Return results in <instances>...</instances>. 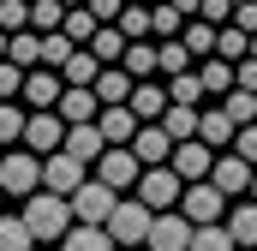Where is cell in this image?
<instances>
[{"instance_id": "cell-1", "label": "cell", "mask_w": 257, "mask_h": 251, "mask_svg": "<svg viewBox=\"0 0 257 251\" xmlns=\"http://www.w3.org/2000/svg\"><path fill=\"white\" fill-rule=\"evenodd\" d=\"M24 227L42 239V245H54V239H66L72 227H78V215H72V197H60V191H30L24 197Z\"/></svg>"}, {"instance_id": "cell-2", "label": "cell", "mask_w": 257, "mask_h": 251, "mask_svg": "<svg viewBox=\"0 0 257 251\" xmlns=\"http://www.w3.org/2000/svg\"><path fill=\"white\" fill-rule=\"evenodd\" d=\"M0 191H6V197L42 191V156H36V150H6V156H0Z\"/></svg>"}, {"instance_id": "cell-3", "label": "cell", "mask_w": 257, "mask_h": 251, "mask_svg": "<svg viewBox=\"0 0 257 251\" xmlns=\"http://www.w3.org/2000/svg\"><path fill=\"white\" fill-rule=\"evenodd\" d=\"M150 227H156V209H150L144 197H120V203H114V215H108L114 245H144V239H150Z\"/></svg>"}, {"instance_id": "cell-4", "label": "cell", "mask_w": 257, "mask_h": 251, "mask_svg": "<svg viewBox=\"0 0 257 251\" xmlns=\"http://www.w3.org/2000/svg\"><path fill=\"white\" fill-rule=\"evenodd\" d=\"M114 203H120V191L108 186V180H84V186L72 191V215L84 221V227H108V215H114Z\"/></svg>"}, {"instance_id": "cell-5", "label": "cell", "mask_w": 257, "mask_h": 251, "mask_svg": "<svg viewBox=\"0 0 257 251\" xmlns=\"http://www.w3.org/2000/svg\"><path fill=\"white\" fill-rule=\"evenodd\" d=\"M138 197H144L150 209H180V197H186V180L174 174V162H156V168H144V180H138Z\"/></svg>"}, {"instance_id": "cell-6", "label": "cell", "mask_w": 257, "mask_h": 251, "mask_svg": "<svg viewBox=\"0 0 257 251\" xmlns=\"http://www.w3.org/2000/svg\"><path fill=\"white\" fill-rule=\"evenodd\" d=\"M24 150H36V156L66 150V114L60 108H30V120H24Z\"/></svg>"}, {"instance_id": "cell-7", "label": "cell", "mask_w": 257, "mask_h": 251, "mask_svg": "<svg viewBox=\"0 0 257 251\" xmlns=\"http://www.w3.org/2000/svg\"><path fill=\"white\" fill-rule=\"evenodd\" d=\"M192 233H197V221L186 209H156V227H150L144 245L150 251H192Z\"/></svg>"}, {"instance_id": "cell-8", "label": "cell", "mask_w": 257, "mask_h": 251, "mask_svg": "<svg viewBox=\"0 0 257 251\" xmlns=\"http://www.w3.org/2000/svg\"><path fill=\"white\" fill-rule=\"evenodd\" d=\"M96 180H108L114 191H132L144 180V162H138V150L132 144H108V156L96 162Z\"/></svg>"}, {"instance_id": "cell-9", "label": "cell", "mask_w": 257, "mask_h": 251, "mask_svg": "<svg viewBox=\"0 0 257 251\" xmlns=\"http://www.w3.org/2000/svg\"><path fill=\"white\" fill-rule=\"evenodd\" d=\"M84 180H90V162H78L72 150H54V156H42V186H48V191L72 197Z\"/></svg>"}, {"instance_id": "cell-10", "label": "cell", "mask_w": 257, "mask_h": 251, "mask_svg": "<svg viewBox=\"0 0 257 251\" xmlns=\"http://www.w3.org/2000/svg\"><path fill=\"white\" fill-rule=\"evenodd\" d=\"M60 96H66V72L60 66H30L24 72V108H60Z\"/></svg>"}, {"instance_id": "cell-11", "label": "cell", "mask_w": 257, "mask_h": 251, "mask_svg": "<svg viewBox=\"0 0 257 251\" xmlns=\"http://www.w3.org/2000/svg\"><path fill=\"white\" fill-rule=\"evenodd\" d=\"M180 209L192 215L197 227H209V221H221V209H227V191L215 186V180H192L186 197H180Z\"/></svg>"}, {"instance_id": "cell-12", "label": "cell", "mask_w": 257, "mask_h": 251, "mask_svg": "<svg viewBox=\"0 0 257 251\" xmlns=\"http://www.w3.org/2000/svg\"><path fill=\"white\" fill-rule=\"evenodd\" d=\"M209 168H215V150L203 144V138H180L174 144V174L192 186V180H209Z\"/></svg>"}, {"instance_id": "cell-13", "label": "cell", "mask_w": 257, "mask_h": 251, "mask_svg": "<svg viewBox=\"0 0 257 251\" xmlns=\"http://www.w3.org/2000/svg\"><path fill=\"white\" fill-rule=\"evenodd\" d=\"M132 150H138V162H144V168L174 162V132H168L162 120H144V126H138V138H132Z\"/></svg>"}, {"instance_id": "cell-14", "label": "cell", "mask_w": 257, "mask_h": 251, "mask_svg": "<svg viewBox=\"0 0 257 251\" xmlns=\"http://www.w3.org/2000/svg\"><path fill=\"white\" fill-rule=\"evenodd\" d=\"M251 174H257V162H245L239 150L215 156V168H209V180H215V186L227 191V197H233V191H251Z\"/></svg>"}, {"instance_id": "cell-15", "label": "cell", "mask_w": 257, "mask_h": 251, "mask_svg": "<svg viewBox=\"0 0 257 251\" xmlns=\"http://www.w3.org/2000/svg\"><path fill=\"white\" fill-rule=\"evenodd\" d=\"M168 108H174L168 78H138V90H132V114H138V120H162Z\"/></svg>"}, {"instance_id": "cell-16", "label": "cell", "mask_w": 257, "mask_h": 251, "mask_svg": "<svg viewBox=\"0 0 257 251\" xmlns=\"http://www.w3.org/2000/svg\"><path fill=\"white\" fill-rule=\"evenodd\" d=\"M66 150H72L78 162L96 168V162L108 156V138H102V126H96V120H84V126H66Z\"/></svg>"}, {"instance_id": "cell-17", "label": "cell", "mask_w": 257, "mask_h": 251, "mask_svg": "<svg viewBox=\"0 0 257 251\" xmlns=\"http://www.w3.org/2000/svg\"><path fill=\"white\" fill-rule=\"evenodd\" d=\"M96 126H102V138H108V144H132V138H138V114H132V102H108V108H102V114H96Z\"/></svg>"}, {"instance_id": "cell-18", "label": "cell", "mask_w": 257, "mask_h": 251, "mask_svg": "<svg viewBox=\"0 0 257 251\" xmlns=\"http://www.w3.org/2000/svg\"><path fill=\"white\" fill-rule=\"evenodd\" d=\"M60 114H66V126H84V120H96V114H102V96H96L90 84H66Z\"/></svg>"}, {"instance_id": "cell-19", "label": "cell", "mask_w": 257, "mask_h": 251, "mask_svg": "<svg viewBox=\"0 0 257 251\" xmlns=\"http://www.w3.org/2000/svg\"><path fill=\"white\" fill-rule=\"evenodd\" d=\"M233 132H239V126H233V114H227L221 102H215V108H203V120H197V138H203L209 150H233Z\"/></svg>"}, {"instance_id": "cell-20", "label": "cell", "mask_w": 257, "mask_h": 251, "mask_svg": "<svg viewBox=\"0 0 257 251\" xmlns=\"http://www.w3.org/2000/svg\"><path fill=\"white\" fill-rule=\"evenodd\" d=\"M126 48H132V36L120 30V24H102V30L90 36V54H96L102 66H120V60H126Z\"/></svg>"}, {"instance_id": "cell-21", "label": "cell", "mask_w": 257, "mask_h": 251, "mask_svg": "<svg viewBox=\"0 0 257 251\" xmlns=\"http://www.w3.org/2000/svg\"><path fill=\"white\" fill-rule=\"evenodd\" d=\"M132 90H138V78H132L126 66H102V78H96L102 108H108V102H132Z\"/></svg>"}, {"instance_id": "cell-22", "label": "cell", "mask_w": 257, "mask_h": 251, "mask_svg": "<svg viewBox=\"0 0 257 251\" xmlns=\"http://www.w3.org/2000/svg\"><path fill=\"white\" fill-rule=\"evenodd\" d=\"M215 36H221V24H209V18H186V30H180V42L192 48L197 60H209V54H215Z\"/></svg>"}, {"instance_id": "cell-23", "label": "cell", "mask_w": 257, "mask_h": 251, "mask_svg": "<svg viewBox=\"0 0 257 251\" xmlns=\"http://www.w3.org/2000/svg\"><path fill=\"white\" fill-rule=\"evenodd\" d=\"M60 251H120V245H114L108 227H84V221H78V227L60 239Z\"/></svg>"}, {"instance_id": "cell-24", "label": "cell", "mask_w": 257, "mask_h": 251, "mask_svg": "<svg viewBox=\"0 0 257 251\" xmlns=\"http://www.w3.org/2000/svg\"><path fill=\"white\" fill-rule=\"evenodd\" d=\"M60 30L78 42V48H90V36L102 30V18H96V12H90V0H84V6H66V24H60Z\"/></svg>"}, {"instance_id": "cell-25", "label": "cell", "mask_w": 257, "mask_h": 251, "mask_svg": "<svg viewBox=\"0 0 257 251\" xmlns=\"http://www.w3.org/2000/svg\"><path fill=\"white\" fill-rule=\"evenodd\" d=\"M197 78H203V96H227V90H233V60L209 54V60L197 66Z\"/></svg>"}, {"instance_id": "cell-26", "label": "cell", "mask_w": 257, "mask_h": 251, "mask_svg": "<svg viewBox=\"0 0 257 251\" xmlns=\"http://www.w3.org/2000/svg\"><path fill=\"white\" fill-rule=\"evenodd\" d=\"M215 54H221V60H245V54H251V30H239V24H233V18H227V24H221V36H215Z\"/></svg>"}, {"instance_id": "cell-27", "label": "cell", "mask_w": 257, "mask_h": 251, "mask_svg": "<svg viewBox=\"0 0 257 251\" xmlns=\"http://www.w3.org/2000/svg\"><path fill=\"white\" fill-rule=\"evenodd\" d=\"M60 72H66V84H90V90H96V78H102V60H96L90 48H72V60H66Z\"/></svg>"}, {"instance_id": "cell-28", "label": "cell", "mask_w": 257, "mask_h": 251, "mask_svg": "<svg viewBox=\"0 0 257 251\" xmlns=\"http://www.w3.org/2000/svg\"><path fill=\"white\" fill-rule=\"evenodd\" d=\"M197 120H203V108H192V102H174V108L162 114V126L174 132V144H180V138H197Z\"/></svg>"}, {"instance_id": "cell-29", "label": "cell", "mask_w": 257, "mask_h": 251, "mask_svg": "<svg viewBox=\"0 0 257 251\" xmlns=\"http://www.w3.org/2000/svg\"><path fill=\"white\" fill-rule=\"evenodd\" d=\"M150 24H156V42H168V36L186 30V12H180L174 0H156V6H150Z\"/></svg>"}, {"instance_id": "cell-30", "label": "cell", "mask_w": 257, "mask_h": 251, "mask_svg": "<svg viewBox=\"0 0 257 251\" xmlns=\"http://www.w3.org/2000/svg\"><path fill=\"white\" fill-rule=\"evenodd\" d=\"M6 60H18L24 72L42 66V30H12V54H6Z\"/></svg>"}, {"instance_id": "cell-31", "label": "cell", "mask_w": 257, "mask_h": 251, "mask_svg": "<svg viewBox=\"0 0 257 251\" xmlns=\"http://www.w3.org/2000/svg\"><path fill=\"white\" fill-rule=\"evenodd\" d=\"M24 120H30V108L0 102V150H6V144H24Z\"/></svg>"}, {"instance_id": "cell-32", "label": "cell", "mask_w": 257, "mask_h": 251, "mask_svg": "<svg viewBox=\"0 0 257 251\" xmlns=\"http://www.w3.org/2000/svg\"><path fill=\"white\" fill-rule=\"evenodd\" d=\"M36 233L24 227V215H0V251H30Z\"/></svg>"}, {"instance_id": "cell-33", "label": "cell", "mask_w": 257, "mask_h": 251, "mask_svg": "<svg viewBox=\"0 0 257 251\" xmlns=\"http://www.w3.org/2000/svg\"><path fill=\"white\" fill-rule=\"evenodd\" d=\"M192 48H186V42H180V36H168V42H162V78H180V72H192Z\"/></svg>"}, {"instance_id": "cell-34", "label": "cell", "mask_w": 257, "mask_h": 251, "mask_svg": "<svg viewBox=\"0 0 257 251\" xmlns=\"http://www.w3.org/2000/svg\"><path fill=\"white\" fill-rule=\"evenodd\" d=\"M221 108L233 114V126H251L257 120V90H239V84H233V90L221 96Z\"/></svg>"}, {"instance_id": "cell-35", "label": "cell", "mask_w": 257, "mask_h": 251, "mask_svg": "<svg viewBox=\"0 0 257 251\" xmlns=\"http://www.w3.org/2000/svg\"><path fill=\"white\" fill-rule=\"evenodd\" d=\"M227 227H233V245H257V197L227 215Z\"/></svg>"}, {"instance_id": "cell-36", "label": "cell", "mask_w": 257, "mask_h": 251, "mask_svg": "<svg viewBox=\"0 0 257 251\" xmlns=\"http://www.w3.org/2000/svg\"><path fill=\"white\" fill-rule=\"evenodd\" d=\"M192 251H233V227H227V221L197 227V233H192Z\"/></svg>"}, {"instance_id": "cell-37", "label": "cell", "mask_w": 257, "mask_h": 251, "mask_svg": "<svg viewBox=\"0 0 257 251\" xmlns=\"http://www.w3.org/2000/svg\"><path fill=\"white\" fill-rule=\"evenodd\" d=\"M66 24V0H30V30H60Z\"/></svg>"}, {"instance_id": "cell-38", "label": "cell", "mask_w": 257, "mask_h": 251, "mask_svg": "<svg viewBox=\"0 0 257 251\" xmlns=\"http://www.w3.org/2000/svg\"><path fill=\"white\" fill-rule=\"evenodd\" d=\"M168 96H174V102L203 108V78H197V66H192V72H180V78H168Z\"/></svg>"}, {"instance_id": "cell-39", "label": "cell", "mask_w": 257, "mask_h": 251, "mask_svg": "<svg viewBox=\"0 0 257 251\" xmlns=\"http://www.w3.org/2000/svg\"><path fill=\"white\" fill-rule=\"evenodd\" d=\"M72 48H78V42H72L66 30H42V66H66Z\"/></svg>"}, {"instance_id": "cell-40", "label": "cell", "mask_w": 257, "mask_h": 251, "mask_svg": "<svg viewBox=\"0 0 257 251\" xmlns=\"http://www.w3.org/2000/svg\"><path fill=\"white\" fill-rule=\"evenodd\" d=\"M114 24H120V30H126L132 42H144V36H156V24H150V6H126V12H120V18H114Z\"/></svg>"}, {"instance_id": "cell-41", "label": "cell", "mask_w": 257, "mask_h": 251, "mask_svg": "<svg viewBox=\"0 0 257 251\" xmlns=\"http://www.w3.org/2000/svg\"><path fill=\"white\" fill-rule=\"evenodd\" d=\"M18 96H24V66L0 60V102H18Z\"/></svg>"}, {"instance_id": "cell-42", "label": "cell", "mask_w": 257, "mask_h": 251, "mask_svg": "<svg viewBox=\"0 0 257 251\" xmlns=\"http://www.w3.org/2000/svg\"><path fill=\"white\" fill-rule=\"evenodd\" d=\"M0 30H30V0H0Z\"/></svg>"}, {"instance_id": "cell-43", "label": "cell", "mask_w": 257, "mask_h": 251, "mask_svg": "<svg viewBox=\"0 0 257 251\" xmlns=\"http://www.w3.org/2000/svg\"><path fill=\"white\" fill-rule=\"evenodd\" d=\"M233 150H239L245 162H257V120H251V126H239V132H233Z\"/></svg>"}, {"instance_id": "cell-44", "label": "cell", "mask_w": 257, "mask_h": 251, "mask_svg": "<svg viewBox=\"0 0 257 251\" xmlns=\"http://www.w3.org/2000/svg\"><path fill=\"white\" fill-rule=\"evenodd\" d=\"M197 18H209V24H227L233 18V0H203V12Z\"/></svg>"}, {"instance_id": "cell-45", "label": "cell", "mask_w": 257, "mask_h": 251, "mask_svg": "<svg viewBox=\"0 0 257 251\" xmlns=\"http://www.w3.org/2000/svg\"><path fill=\"white\" fill-rule=\"evenodd\" d=\"M233 24H239V30H251V36H257V0H239V6H233Z\"/></svg>"}, {"instance_id": "cell-46", "label": "cell", "mask_w": 257, "mask_h": 251, "mask_svg": "<svg viewBox=\"0 0 257 251\" xmlns=\"http://www.w3.org/2000/svg\"><path fill=\"white\" fill-rule=\"evenodd\" d=\"M233 84H239V90H257V60H251V54L233 66Z\"/></svg>"}, {"instance_id": "cell-47", "label": "cell", "mask_w": 257, "mask_h": 251, "mask_svg": "<svg viewBox=\"0 0 257 251\" xmlns=\"http://www.w3.org/2000/svg\"><path fill=\"white\" fill-rule=\"evenodd\" d=\"M90 12H96V18H102V24H114V18H120V12H126V0H90Z\"/></svg>"}, {"instance_id": "cell-48", "label": "cell", "mask_w": 257, "mask_h": 251, "mask_svg": "<svg viewBox=\"0 0 257 251\" xmlns=\"http://www.w3.org/2000/svg\"><path fill=\"white\" fill-rule=\"evenodd\" d=\"M174 6H180L186 18H197V12H203V0H174Z\"/></svg>"}, {"instance_id": "cell-49", "label": "cell", "mask_w": 257, "mask_h": 251, "mask_svg": "<svg viewBox=\"0 0 257 251\" xmlns=\"http://www.w3.org/2000/svg\"><path fill=\"white\" fill-rule=\"evenodd\" d=\"M6 54H12V30H0V60H6Z\"/></svg>"}, {"instance_id": "cell-50", "label": "cell", "mask_w": 257, "mask_h": 251, "mask_svg": "<svg viewBox=\"0 0 257 251\" xmlns=\"http://www.w3.org/2000/svg\"><path fill=\"white\" fill-rule=\"evenodd\" d=\"M126 6H150V0H126Z\"/></svg>"}, {"instance_id": "cell-51", "label": "cell", "mask_w": 257, "mask_h": 251, "mask_svg": "<svg viewBox=\"0 0 257 251\" xmlns=\"http://www.w3.org/2000/svg\"><path fill=\"white\" fill-rule=\"evenodd\" d=\"M251 60H257V36H251Z\"/></svg>"}, {"instance_id": "cell-52", "label": "cell", "mask_w": 257, "mask_h": 251, "mask_svg": "<svg viewBox=\"0 0 257 251\" xmlns=\"http://www.w3.org/2000/svg\"><path fill=\"white\" fill-rule=\"evenodd\" d=\"M251 197H257V174H251Z\"/></svg>"}, {"instance_id": "cell-53", "label": "cell", "mask_w": 257, "mask_h": 251, "mask_svg": "<svg viewBox=\"0 0 257 251\" xmlns=\"http://www.w3.org/2000/svg\"><path fill=\"white\" fill-rule=\"evenodd\" d=\"M66 6H84V0H66Z\"/></svg>"}, {"instance_id": "cell-54", "label": "cell", "mask_w": 257, "mask_h": 251, "mask_svg": "<svg viewBox=\"0 0 257 251\" xmlns=\"http://www.w3.org/2000/svg\"><path fill=\"white\" fill-rule=\"evenodd\" d=\"M120 251H138V245H120Z\"/></svg>"}, {"instance_id": "cell-55", "label": "cell", "mask_w": 257, "mask_h": 251, "mask_svg": "<svg viewBox=\"0 0 257 251\" xmlns=\"http://www.w3.org/2000/svg\"><path fill=\"white\" fill-rule=\"evenodd\" d=\"M0 197H6V191H0Z\"/></svg>"}]
</instances>
